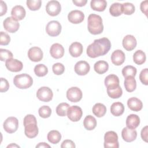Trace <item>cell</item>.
<instances>
[{"mask_svg":"<svg viewBox=\"0 0 148 148\" xmlns=\"http://www.w3.org/2000/svg\"><path fill=\"white\" fill-rule=\"evenodd\" d=\"M110 47L111 43L109 39L102 38L94 40L93 43L88 45L86 53L89 57L94 58L107 54Z\"/></svg>","mask_w":148,"mask_h":148,"instance_id":"cell-1","label":"cell"},{"mask_svg":"<svg viewBox=\"0 0 148 148\" xmlns=\"http://www.w3.org/2000/svg\"><path fill=\"white\" fill-rule=\"evenodd\" d=\"M23 124L24 126V133L27 137L29 138H34L36 137L39 132L37 126V121L36 117L33 114H27L23 120Z\"/></svg>","mask_w":148,"mask_h":148,"instance_id":"cell-2","label":"cell"},{"mask_svg":"<svg viewBox=\"0 0 148 148\" xmlns=\"http://www.w3.org/2000/svg\"><path fill=\"white\" fill-rule=\"evenodd\" d=\"M87 28L92 35H98L103 31V25L101 17L96 14H90L87 19Z\"/></svg>","mask_w":148,"mask_h":148,"instance_id":"cell-3","label":"cell"},{"mask_svg":"<svg viewBox=\"0 0 148 148\" xmlns=\"http://www.w3.org/2000/svg\"><path fill=\"white\" fill-rule=\"evenodd\" d=\"M13 83L18 88L27 89L32 85L33 79L30 75L27 73L19 74L14 76Z\"/></svg>","mask_w":148,"mask_h":148,"instance_id":"cell-4","label":"cell"},{"mask_svg":"<svg viewBox=\"0 0 148 148\" xmlns=\"http://www.w3.org/2000/svg\"><path fill=\"white\" fill-rule=\"evenodd\" d=\"M103 146L105 148H118L119 147L118 135L114 131H110L105 134Z\"/></svg>","mask_w":148,"mask_h":148,"instance_id":"cell-5","label":"cell"},{"mask_svg":"<svg viewBox=\"0 0 148 148\" xmlns=\"http://www.w3.org/2000/svg\"><path fill=\"white\" fill-rule=\"evenodd\" d=\"M61 24L56 20L49 21L46 27V31L50 36H57L60 35L61 32Z\"/></svg>","mask_w":148,"mask_h":148,"instance_id":"cell-6","label":"cell"},{"mask_svg":"<svg viewBox=\"0 0 148 148\" xmlns=\"http://www.w3.org/2000/svg\"><path fill=\"white\" fill-rule=\"evenodd\" d=\"M67 116L68 119L73 121L76 122L80 120L83 115V111L80 107L73 105L72 106H69L67 110Z\"/></svg>","mask_w":148,"mask_h":148,"instance_id":"cell-7","label":"cell"},{"mask_svg":"<svg viewBox=\"0 0 148 148\" xmlns=\"http://www.w3.org/2000/svg\"><path fill=\"white\" fill-rule=\"evenodd\" d=\"M3 127L6 132L9 134L14 133L18 129V121L14 117H9L3 122Z\"/></svg>","mask_w":148,"mask_h":148,"instance_id":"cell-8","label":"cell"},{"mask_svg":"<svg viewBox=\"0 0 148 148\" xmlns=\"http://www.w3.org/2000/svg\"><path fill=\"white\" fill-rule=\"evenodd\" d=\"M37 98L41 101L47 102L50 101L53 97L52 90L48 87H42L36 92Z\"/></svg>","mask_w":148,"mask_h":148,"instance_id":"cell-9","label":"cell"},{"mask_svg":"<svg viewBox=\"0 0 148 148\" xmlns=\"http://www.w3.org/2000/svg\"><path fill=\"white\" fill-rule=\"evenodd\" d=\"M83 97L82 90L77 87H72L66 91V98L72 102L80 101Z\"/></svg>","mask_w":148,"mask_h":148,"instance_id":"cell-10","label":"cell"},{"mask_svg":"<svg viewBox=\"0 0 148 148\" xmlns=\"http://www.w3.org/2000/svg\"><path fill=\"white\" fill-rule=\"evenodd\" d=\"M4 29L10 33H14L18 31L20 24L12 17H8L3 22Z\"/></svg>","mask_w":148,"mask_h":148,"instance_id":"cell-11","label":"cell"},{"mask_svg":"<svg viewBox=\"0 0 148 148\" xmlns=\"http://www.w3.org/2000/svg\"><path fill=\"white\" fill-rule=\"evenodd\" d=\"M61 10V6L57 1L52 0L49 1L46 6V11L47 13L51 16H57Z\"/></svg>","mask_w":148,"mask_h":148,"instance_id":"cell-12","label":"cell"},{"mask_svg":"<svg viewBox=\"0 0 148 148\" xmlns=\"http://www.w3.org/2000/svg\"><path fill=\"white\" fill-rule=\"evenodd\" d=\"M28 57L33 62H39L42 60L43 53L40 47L35 46L31 47L28 50Z\"/></svg>","mask_w":148,"mask_h":148,"instance_id":"cell-13","label":"cell"},{"mask_svg":"<svg viewBox=\"0 0 148 148\" xmlns=\"http://www.w3.org/2000/svg\"><path fill=\"white\" fill-rule=\"evenodd\" d=\"M5 66L9 71L13 72H20L23 68V64L22 62L14 58H10L6 60L5 62Z\"/></svg>","mask_w":148,"mask_h":148,"instance_id":"cell-14","label":"cell"},{"mask_svg":"<svg viewBox=\"0 0 148 148\" xmlns=\"http://www.w3.org/2000/svg\"><path fill=\"white\" fill-rule=\"evenodd\" d=\"M68 19L72 24H79L84 20V14L83 12L79 10H72L68 13Z\"/></svg>","mask_w":148,"mask_h":148,"instance_id":"cell-15","label":"cell"},{"mask_svg":"<svg viewBox=\"0 0 148 148\" xmlns=\"http://www.w3.org/2000/svg\"><path fill=\"white\" fill-rule=\"evenodd\" d=\"M90 69L89 64L85 61H79L75 65L74 70L76 74L80 76L87 75Z\"/></svg>","mask_w":148,"mask_h":148,"instance_id":"cell-16","label":"cell"},{"mask_svg":"<svg viewBox=\"0 0 148 148\" xmlns=\"http://www.w3.org/2000/svg\"><path fill=\"white\" fill-rule=\"evenodd\" d=\"M121 136L124 141L127 142H131L136 139L137 137V132L135 129H131L127 127L122 130Z\"/></svg>","mask_w":148,"mask_h":148,"instance_id":"cell-17","label":"cell"},{"mask_svg":"<svg viewBox=\"0 0 148 148\" xmlns=\"http://www.w3.org/2000/svg\"><path fill=\"white\" fill-rule=\"evenodd\" d=\"M122 44L123 47L127 51H132L136 47L137 42L135 38L133 35H127L124 37Z\"/></svg>","mask_w":148,"mask_h":148,"instance_id":"cell-18","label":"cell"},{"mask_svg":"<svg viewBox=\"0 0 148 148\" xmlns=\"http://www.w3.org/2000/svg\"><path fill=\"white\" fill-rule=\"evenodd\" d=\"M50 54L54 58H60L64 54V49L61 44L58 43H54L50 47Z\"/></svg>","mask_w":148,"mask_h":148,"instance_id":"cell-19","label":"cell"},{"mask_svg":"<svg viewBox=\"0 0 148 148\" xmlns=\"http://www.w3.org/2000/svg\"><path fill=\"white\" fill-rule=\"evenodd\" d=\"M125 54L121 50H114L111 55L112 62L114 65L116 66H119L123 64L125 61Z\"/></svg>","mask_w":148,"mask_h":148,"instance_id":"cell-20","label":"cell"},{"mask_svg":"<svg viewBox=\"0 0 148 148\" xmlns=\"http://www.w3.org/2000/svg\"><path fill=\"white\" fill-rule=\"evenodd\" d=\"M26 12L23 6L16 5L14 6L11 11L12 17L17 21L22 20L25 16Z\"/></svg>","mask_w":148,"mask_h":148,"instance_id":"cell-21","label":"cell"},{"mask_svg":"<svg viewBox=\"0 0 148 148\" xmlns=\"http://www.w3.org/2000/svg\"><path fill=\"white\" fill-rule=\"evenodd\" d=\"M83 45L77 42L72 43L69 47V52L73 57H78L83 53Z\"/></svg>","mask_w":148,"mask_h":148,"instance_id":"cell-22","label":"cell"},{"mask_svg":"<svg viewBox=\"0 0 148 148\" xmlns=\"http://www.w3.org/2000/svg\"><path fill=\"white\" fill-rule=\"evenodd\" d=\"M127 105L131 110L135 112L140 111L143 108L142 101L136 97H131L129 98L127 101Z\"/></svg>","mask_w":148,"mask_h":148,"instance_id":"cell-23","label":"cell"},{"mask_svg":"<svg viewBox=\"0 0 148 148\" xmlns=\"http://www.w3.org/2000/svg\"><path fill=\"white\" fill-rule=\"evenodd\" d=\"M140 124L139 117L134 114H131L127 117L126 125L128 128L131 129H135Z\"/></svg>","mask_w":148,"mask_h":148,"instance_id":"cell-24","label":"cell"},{"mask_svg":"<svg viewBox=\"0 0 148 148\" xmlns=\"http://www.w3.org/2000/svg\"><path fill=\"white\" fill-rule=\"evenodd\" d=\"M90 6L94 10L103 12L107 6V2L105 0H92L90 2Z\"/></svg>","mask_w":148,"mask_h":148,"instance_id":"cell-25","label":"cell"},{"mask_svg":"<svg viewBox=\"0 0 148 148\" xmlns=\"http://www.w3.org/2000/svg\"><path fill=\"white\" fill-rule=\"evenodd\" d=\"M124 112V106L120 102H116L110 106V112L114 116H120Z\"/></svg>","mask_w":148,"mask_h":148,"instance_id":"cell-26","label":"cell"},{"mask_svg":"<svg viewBox=\"0 0 148 148\" xmlns=\"http://www.w3.org/2000/svg\"><path fill=\"white\" fill-rule=\"evenodd\" d=\"M94 69L97 73L102 75L108 71L109 69V64L105 61L100 60L95 63Z\"/></svg>","mask_w":148,"mask_h":148,"instance_id":"cell-27","label":"cell"},{"mask_svg":"<svg viewBox=\"0 0 148 148\" xmlns=\"http://www.w3.org/2000/svg\"><path fill=\"white\" fill-rule=\"evenodd\" d=\"M107 93L109 97L113 99L119 98L123 94L122 88L120 86L107 87Z\"/></svg>","mask_w":148,"mask_h":148,"instance_id":"cell-28","label":"cell"},{"mask_svg":"<svg viewBox=\"0 0 148 148\" xmlns=\"http://www.w3.org/2000/svg\"><path fill=\"white\" fill-rule=\"evenodd\" d=\"M83 125L87 130L91 131L96 127L97 120L92 116L88 115L83 120Z\"/></svg>","mask_w":148,"mask_h":148,"instance_id":"cell-29","label":"cell"},{"mask_svg":"<svg viewBox=\"0 0 148 148\" xmlns=\"http://www.w3.org/2000/svg\"><path fill=\"white\" fill-rule=\"evenodd\" d=\"M124 84L126 91L130 92L134 91L136 87V82L135 77L132 76L125 77L124 82Z\"/></svg>","mask_w":148,"mask_h":148,"instance_id":"cell-30","label":"cell"},{"mask_svg":"<svg viewBox=\"0 0 148 148\" xmlns=\"http://www.w3.org/2000/svg\"><path fill=\"white\" fill-rule=\"evenodd\" d=\"M92 111L93 114L97 117H102L106 112V108L101 103H97L92 107Z\"/></svg>","mask_w":148,"mask_h":148,"instance_id":"cell-31","label":"cell"},{"mask_svg":"<svg viewBox=\"0 0 148 148\" xmlns=\"http://www.w3.org/2000/svg\"><path fill=\"white\" fill-rule=\"evenodd\" d=\"M104 83L106 88L119 86V79L116 75L110 74L105 77Z\"/></svg>","mask_w":148,"mask_h":148,"instance_id":"cell-32","label":"cell"},{"mask_svg":"<svg viewBox=\"0 0 148 148\" xmlns=\"http://www.w3.org/2000/svg\"><path fill=\"white\" fill-rule=\"evenodd\" d=\"M47 138L49 142L51 143L57 144L61 140V135L57 130H51L47 134Z\"/></svg>","mask_w":148,"mask_h":148,"instance_id":"cell-33","label":"cell"},{"mask_svg":"<svg viewBox=\"0 0 148 148\" xmlns=\"http://www.w3.org/2000/svg\"><path fill=\"white\" fill-rule=\"evenodd\" d=\"M146 54L141 50L136 51L133 55V61L137 65H142L146 61Z\"/></svg>","mask_w":148,"mask_h":148,"instance_id":"cell-34","label":"cell"},{"mask_svg":"<svg viewBox=\"0 0 148 148\" xmlns=\"http://www.w3.org/2000/svg\"><path fill=\"white\" fill-rule=\"evenodd\" d=\"M109 13L112 16L117 17L120 16L123 13L122 4L116 2L111 5L109 8Z\"/></svg>","mask_w":148,"mask_h":148,"instance_id":"cell-35","label":"cell"},{"mask_svg":"<svg viewBox=\"0 0 148 148\" xmlns=\"http://www.w3.org/2000/svg\"><path fill=\"white\" fill-rule=\"evenodd\" d=\"M34 73L38 77L45 76L48 73L47 67L42 64H38L34 68Z\"/></svg>","mask_w":148,"mask_h":148,"instance_id":"cell-36","label":"cell"},{"mask_svg":"<svg viewBox=\"0 0 148 148\" xmlns=\"http://www.w3.org/2000/svg\"><path fill=\"white\" fill-rule=\"evenodd\" d=\"M121 72L123 74V76L125 78L128 76L135 77L136 74L137 70L135 67L132 65H127L123 68Z\"/></svg>","mask_w":148,"mask_h":148,"instance_id":"cell-37","label":"cell"},{"mask_svg":"<svg viewBox=\"0 0 148 148\" xmlns=\"http://www.w3.org/2000/svg\"><path fill=\"white\" fill-rule=\"evenodd\" d=\"M69 106V105L66 102H62L58 104L56 108V113L57 115L61 117L65 116Z\"/></svg>","mask_w":148,"mask_h":148,"instance_id":"cell-38","label":"cell"},{"mask_svg":"<svg viewBox=\"0 0 148 148\" xmlns=\"http://www.w3.org/2000/svg\"><path fill=\"white\" fill-rule=\"evenodd\" d=\"M26 3L29 10L35 11L40 9L42 5V1L40 0H27Z\"/></svg>","mask_w":148,"mask_h":148,"instance_id":"cell-39","label":"cell"},{"mask_svg":"<svg viewBox=\"0 0 148 148\" xmlns=\"http://www.w3.org/2000/svg\"><path fill=\"white\" fill-rule=\"evenodd\" d=\"M39 115L40 117L46 119L49 117L51 114V109L49 106L44 105L41 106L38 110Z\"/></svg>","mask_w":148,"mask_h":148,"instance_id":"cell-40","label":"cell"},{"mask_svg":"<svg viewBox=\"0 0 148 148\" xmlns=\"http://www.w3.org/2000/svg\"><path fill=\"white\" fill-rule=\"evenodd\" d=\"M123 13L126 15H131L133 14L135 10V6L130 2H125L122 4Z\"/></svg>","mask_w":148,"mask_h":148,"instance_id":"cell-41","label":"cell"},{"mask_svg":"<svg viewBox=\"0 0 148 148\" xmlns=\"http://www.w3.org/2000/svg\"><path fill=\"white\" fill-rule=\"evenodd\" d=\"M52 70L55 75H61L65 71V66L62 64L60 62H57L53 65Z\"/></svg>","mask_w":148,"mask_h":148,"instance_id":"cell-42","label":"cell"},{"mask_svg":"<svg viewBox=\"0 0 148 148\" xmlns=\"http://www.w3.org/2000/svg\"><path fill=\"white\" fill-rule=\"evenodd\" d=\"M13 58V54L12 53L7 50L4 49H0V59L2 61H6L9 59Z\"/></svg>","mask_w":148,"mask_h":148,"instance_id":"cell-43","label":"cell"},{"mask_svg":"<svg viewBox=\"0 0 148 148\" xmlns=\"http://www.w3.org/2000/svg\"><path fill=\"white\" fill-rule=\"evenodd\" d=\"M139 79L141 83L146 86L148 85V69L145 68L140 72L139 74Z\"/></svg>","mask_w":148,"mask_h":148,"instance_id":"cell-44","label":"cell"},{"mask_svg":"<svg viewBox=\"0 0 148 148\" xmlns=\"http://www.w3.org/2000/svg\"><path fill=\"white\" fill-rule=\"evenodd\" d=\"M0 45H8L10 41V36L6 32L3 31L1 32L0 34Z\"/></svg>","mask_w":148,"mask_h":148,"instance_id":"cell-45","label":"cell"},{"mask_svg":"<svg viewBox=\"0 0 148 148\" xmlns=\"http://www.w3.org/2000/svg\"><path fill=\"white\" fill-rule=\"evenodd\" d=\"M9 88V84L8 81L3 77L1 78V85H0V91L1 92H6Z\"/></svg>","mask_w":148,"mask_h":148,"instance_id":"cell-46","label":"cell"},{"mask_svg":"<svg viewBox=\"0 0 148 148\" xmlns=\"http://www.w3.org/2000/svg\"><path fill=\"white\" fill-rule=\"evenodd\" d=\"M76 147L75 143L69 139L64 140L61 143V148H75Z\"/></svg>","mask_w":148,"mask_h":148,"instance_id":"cell-47","label":"cell"},{"mask_svg":"<svg viewBox=\"0 0 148 148\" xmlns=\"http://www.w3.org/2000/svg\"><path fill=\"white\" fill-rule=\"evenodd\" d=\"M147 3H148V1L146 0L142 1L140 6V8L142 12L146 16L147 15V6H148Z\"/></svg>","mask_w":148,"mask_h":148,"instance_id":"cell-48","label":"cell"},{"mask_svg":"<svg viewBox=\"0 0 148 148\" xmlns=\"http://www.w3.org/2000/svg\"><path fill=\"white\" fill-rule=\"evenodd\" d=\"M141 138L146 142H147V126L143 127L141 131Z\"/></svg>","mask_w":148,"mask_h":148,"instance_id":"cell-49","label":"cell"},{"mask_svg":"<svg viewBox=\"0 0 148 148\" xmlns=\"http://www.w3.org/2000/svg\"><path fill=\"white\" fill-rule=\"evenodd\" d=\"M1 14L0 16H2L3 15L5 14L7 12V5L5 2H4L3 1H1Z\"/></svg>","mask_w":148,"mask_h":148,"instance_id":"cell-50","label":"cell"},{"mask_svg":"<svg viewBox=\"0 0 148 148\" xmlns=\"http://www.w3.org/2000/svg\"><path fill=\"white\" fill-rule=\"evenodd\" d=\"M72 2L76 6L82 7V6H84L87 3V0H73Z\"/></svg>","mask_w":148,"mask_h":148,"instance_id":"cell-51","label":"cell"},{"mask_svg":"<svg viewBox=\"0 0 148 148\" xmlns=\"http://www.w3.org/2000/svg\"><path fill=\"white\" fill-rule=\"evenodd\" d=\"M36 147H50V146L45 142H40L36 146Z\"/></svg>","mask_w":148,"mask_h":148,"instance_id":"cell-52","label":"cell"},{"mask_svg":"<svg viewBox=\"0 0 148 148\" xmlns=\"http://www.w3.org/2000/svg\"><path fill=\"white\" fill-rule=\"evenodd\" d=\"M20 147V146H18V145H17L16 144H15V143H11L10 145H8V146H7V147L8 148V147Z\"/></svg>","mask_w":148,"mask_h":148,"instance_id":"cell-53","label":"cell"}]
</instances>
